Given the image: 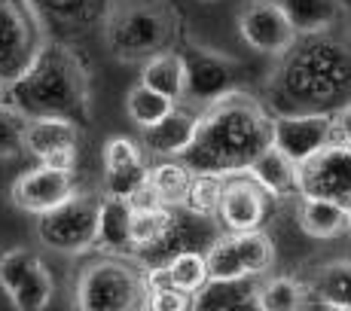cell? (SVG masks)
I'll use <instances>...</instances> for the list:
<instances>
[{"label":"cell","mask_w":351,"mask_h":311,"mask_svg":"<svg viewBox=\"0 0 351 311\" xmlns=\"http://www.w3.org/2000/svg\"><path fill=\"white\" fill-rule=\"evenodd\" d=\"M141 311H150V308H141Z\"/></svg>","instance_id":"obj_42"},{"label":"cell","mask_w":351,"mask_h":311,"mask_svg":"<svg viewBox=\"0 0 351 311\" xmlns=\"http://www.w3.org/2000/svg\"><path fill=\"white\" fill-rule=\"evenodd\" d=\"M302 311H351V306H339V302H327V299H315V296H308Z\"/></svg>","instance_id":"obj_38"},{"label":"cell","mask_w":351,"mask_h":311,"mask_svg":"<svg viewBox=\"0 0 351 311\" xmlns=\"http://www.w3.org/2000/svg\"><path fill=\"white\" fill-rule=\"evenodd\" d=\"M104 43L119 62H150L178 37V12L168 0H110L101 18Z\"/></svg>","instance_id":"obj_4"},{"label":"cell","mask_w":351,"mask_h":311,"mask_svg":"<svg viewBox=\"0 0 351 311\" xmlns=\"http://www.w3.org/2000/svg\"><path fill=\"white\" fill-rule=\"evenodd\" d=\"M43 165H49V168H62V171H73V165H77V147H67V150H56L52 156H46Z\"/></svg>","instance_id":"obj_36"},{"label":"cell","mask_w":351,"mask_h":311,"mask_svg":"<svg viewBox=\"0 0 351 311\" xmlns=\"http://www.w3.org/2000/svg\"><path fill=\"white\" fill-rule=\"evenodd\" d=\"M46 25H62L71 31H83L104 18L110 0H31Z\"/></svg>","instance_id":"obj_22"},{"label":"cell","mask_w":351,"mask_h":311,"mask_svg":"<svg viewBox=\"0 0 351 311\" xmlns=\"http://www.w3.org/2000/svg\"><path fill=\"white\" fill-rule=\"evenodd\" d=\"M223 186H226V177H220V174H195L190 199H186V211L195 214V217H202V220L220 217Z\"/></svg>","instance_id":"obj_32"},{"label":"cell","mask_w":351,"mask_h":311,"mask_svg":"<svg viewBox=\"0 0 351 311\" xmlns=\"http://www.w3.org/2000/svg\"><path fill=\"white\" fill-rule=\"evenodd\" d=\"M80 189L77 180H73V171H62V168H49L40 162L37 168L31 171H22L12 184L10 195H12V205L25 214H49L52 208L64 205L67 199H73Z\"/></svg>","instance_id":"obj_12"},{"label":"cell","mask_w":351,"mask_h":311,"mask_svg":"<svg viewBox=\"0 0 351 311\" xmlns=\"http://www.w3.org/2000/svg\"><path fill=\"white\" fill-rule=\"evenodd\" d=\"M199 113L202 110H193L190 104H174L171 113H165L159 123L141 128V147H144V153L159 156V159H180L195 138Z\"/></svg>","instance_id":"obj_16"},{"label":"cell","mask_w":351,"mask_h":311,"mask_svg":"<svg viewBox=\"0 0 351 311\" xmlns=\"http://www.w3.org/2000/svg\"><path fill=\"white\" fill-rule=\"evenodd\" d=\"M300 199H330L351 208V144L330 140L296 168Z\"/></svg>","instance_id":"obj_8"},{"label":"cell","mask_w":351,"mask_h":311,"mask_svg":"<svg viewBox=\"0 0 351 311\" xmlns=\"http://www.w3.org/2000/svg\"><path fill=\"white\" fill-rule=\"evenodd\" d=\"M168 269L174 275V284L186 293H199L208 281H211V272H208V260L202 250H180L168 260Z\"/></svg>","instance_id":"obj_33"},{"label":"cell","mask_w":351,"mask_h":311,"mask_svg":"<svg viewBox=\"0 0 351 311\" xmlns=\"http://www.w3.org/2000/svg\"><path fill=\"white\" fill-rule=\"evenodd\" d=\"M272 119L254 95L232 89L202 107L193 144L180 156L193 174H241L266 147H272Z\"/></svg>","instance_id":"obj_1"},{"label":"cell","mask_w":351,"mask_h":311,"mask_svg":"<svg viewBox=\"0 0 351 311\" xmlns=\"http://www.w3.org/2000/svg\"><path fill=\"white\" fill-rule=\"evenodd\" d=\"M235 247H239L241 266L247 275H266L275 262V245L263 229H247V232H232Z\"/></svg>","instance_id":"obj_30"},{"label":"cell","mask_w":351,"mask_h":311,"mask_svg":"<svg viewBox=\"0 0 351 311\" xmlns=\"http://www.w3.org/2000/svg\"><path fill=\"white\" fill-rule=\"evenodd\" d=\"M0 287L10 293L19 311H46L56 293L49 269L28 247H12L0 253Z\"/></svg>","instance_id":"obj_9"},{"label":"cell","mask_w":351,"mask_h":311,"mask_svg":"<svg viewBox=\"0 0 351 311\" xmlns=\"http://www.w3.org/2000/svg\"><path fill=\"white\" fill-rule=\"evenodd\" d=\"M174 226V208H134L132 214V241H134V260L138 253L156 247Z\"/></svg>","instance_id":"obj_26"},{"label":"cell","mask_w":351,"mask_h":311,"mask_svg":"<svg viewBox=\"0 0 351 311\" xmlns=\"http://www.w3.org/2000/svg\"><path fill=\"white\" fill-rule=\"evenodd\" d=\"M296 220H300V229L308 238L327 241L348 229V208L330 199H302Z\"/></svg>","instance_id":"obj_20"},{"label":"cell","mask_w":351,"mask_h":311,"mask_svg":"<svg viewBox=\"0 0 351 311\" xmlns=\"http://www.w3.org/2000/svg\"><path fill=\"white\" fill-rule=\"evenodd\" d=\"M150 184V165L141 144L128 138H113L104 147V192L132 199Z\"/></svg>","instance_id":"obj_14"},{"label":"cell","mask_w":351,"mask_h":311,"mask_svg":"<svg viewBox=\"0 0 351 311\" xmlns=\"http://www.w3.org/2000/svg\"><path fill=\"white\" fill-rule=\"evenodd\" d=\"M6 101L31 119L58 116L83 128L92 119L89 71L67 43L46 40L34 64L16 83L6 86Z\"/></svg>","instance_id":"obj_2"},{"label":"cell","mask_w":351,"mask_h":311,"mask_svg":"<svg viewBox=\"0 0 351 311\" xmlns=\"http://www.w3.org/2000/svg\"><path fill=\"white\" fill-rule=\"evenodd\" d=\"M300 37H321L336 25L342 0H278Z\"/></svg>","instance_id":"obj_23"},{"label":"cell","mask_w":351,"mask_h":311,"mask_svg":"<svg viewBox=\"0 0 351 311\" xmlns=\"http://www.w3.org/2000/svg\"><path fill=\"white\" fill-rule=\"evenodd\" d=\"M256 275L247 278H235V281H208L199 293H193V308L190 311H229L232 306L245 299H256Z\"/></svg>","instance_id":"obj_24"},{"label":"cell","mask_w":351,"mask_h":311,"mask_svg":"<svg viewBox=\"0 0 351 311\" xmlns=\"http://www.w3.org/2000/svg\"><path fill=\"white\" fill-rule=\"evenodd\" d=\"M171 107H174L171 98H165L162 92L150 89L147 83L132 86L128 95H125V113H128V119H132L134 125H141V128L159 123L165 113H171Z\"/></svg>","instance_id":"obj_29"},{"label":"cell","mask_w":351,"mask_h":311,"mask_svg":"<svg viewBox=\"0 0 351 311\" xmlns=\"http://www.w3.org/2000/svg\"><path fill=\"white\" fill-rule=\"evenodd\" d=\"M31 116L22 113L16 104H0V159H16L25 153V138H28Z\"/></svg>","instance_id":"obj_34"},{"label":"cell","mask_w":351,"mask_h":311,"mask_svg":"<svg viewBox=\"0 0 351 311\" xmlns=\"http://www.w3.org/2000/svg\"><path fill=\"white\" fill-rule=\"evenodd\" d=\"M306 290H308V296H315V299L351 306V262L336 260V262H327V266L315 269L312 278L306 284Z\"/></svg>","instance_id":"obj_27"},{"label":"cell","mask_w":351,"mask_h":311,"mask_svg":"<svg viewBox=\"0 0 351 311\" xmlns=\"http://www.w3.org/2000/svg\"><path fill=\"white\" fill-rule=\"evenodd\" d=\"M239 34L263 55H285L300 37L278 0H247L239 12Z\"/></svg>","instance_id":"obj_11"},{"label":"cell","mask_w":351,"mask_h":311,"mask_svg":"<svg viewBox=\"0 0 351 311\" xmlns=\"http://www.w3.org/2000/svg\"><path fill=\"white\" fill-rule=\"evenodd\" d=\"M308 299V290L302 281L290 278V275H278L260 284L256 290V306L260 311H302Z\"/></svg>","instance_id":"obj_28"},{"label":"cell","mask_w":351,"mask_h":311,"mask_svg":"<svg viewBox=\"0 0 351 311\" xmlns=\"http://www.w3.org/2000/svg\"><path fill=\"white\" fill-rule=\"evenodd\" d=\"M144 272L123 256H101L80 272L73 287L77 311H141L147 308Z\"/></svg>","instance_id":"obj_5"},{"label":"cell","mask_w":351,"mask_h":311,"mask_svg":"<svg viewBox=\"0 0 351 311\" xmlns=\"http://www.w3.org/2000/svg\"><path fill=\"white\" fill-rule=\"evenodd\" d=\"M98 195L77 192L64 205L37 217V238L58 253H86L98 245Z\"/></svg>","instance_id":"obj_7"},{"label":"cell","mask_w":351,"mask_h":311,"mask_svg":"<svg viewBox=\"0 0 351 311\" xmlns=\"http://www.w3.org/2000/svg\"><path fill=\"white\" fill-rule=\"evenodd\" d=\"M336 140V113L308 110V113H278L272 119V147L300 162L312 159L318 150Z\"/></svg>","instance_id":"obj_10"},{"label":"cell","mask_w":351,"mask_h":311,"mask_svg":"<svg viewBox=\"0 0 351 311\" xmlns=\"http://www.w3.org/2000/svg\"><path fill=\"white\" fill-rule=\"evenodd\" d=\"M296 162L290 159L287 153H281L278 147H266L251 165L241 174L254 177L256 184L266 189L272 199H287V195L300 192V184H296Z\"/></svg>","instance_id":"obj_18"},{"label":"cell","mask_w":351,"mask_h":311,"mask_svg":"<svg viewBox=\"0 0 351 311\" xmlns=\"http://www.w3.org/2000/svg\"><path fill=\"white\" fill-rule=\"evenodd\" d=\"M336 140H346L351 144V101L336 110Z\"/></svg>","instance_id":"obj_37"},{"label":"cell","mask_w":351,"mask_h":311,"mask_svg":"<svg viewBox=\"0 0 351 311\" xmlns=\"http://www.w3.org/2000/svg\"><path fill=\"white\" fill-rule=\"evenodd\" d=\"M342 6H346V10L351 12V0H342Z\"/></svg>","instance_id":"obj_41"},{"label":"cell","mask_w":351,"mask_h":311,"mask_svg":"<svg viewBox=\"0 0 351 311\" xmlns=\"http://www.w3.org/2000/svg\"><path fill=\"white\" fill-rule=\"evenodd\" d=\"M77 144H80L77 123L58 119V116H40V119H31V125H28L25 153L43 162L46 156H52L56 150H67V147H77Z\"/></svg>","instance_id":"obj_19"},{"label":"cell","mask_w":351,"mask_h":311,"mask_svg":"<svg viewBox=\"0 0 351 311\" xmlns=\"http://www.w3.org/2000/svg\"><path fill=\"white\" fill-rule=\"evenodd\" d=\"M141 83H147L150 89L162 92L165 98H171L174 104H184V98H186V64H184V55L174 52V49L153 55L150 62H144Z\"/></svg>","instance_id":"obj_21"},{"label":"cell","mask_w":351,"mask_h":311,"mask_svg":"<svg viewBox=\"0 0 351 311\" xmlns=\"http://www.w3.org/2000/svg\"><path fill=\"white\" fill-rule=\"evenodd\" d=\"M184 55L186 64V98L184 104L190 107H208L211 101L223 98L226 92L235 89V64L232 58L217 55L202 46H190Z\"/></svg>","instance_id":"obj_13"},{"label":"cell","mask_w":351,"mask_h":311,"mask_svg":"<svg viewBox=\"0 0 351 311\" xmlns=\"http://www.w3.org/2000/svg\"><path fill=\"white\" fill-rule=\"evenodd\" d=\"M147 308L150 311H190L193 308V293H186V290H180V287L159 290V293L147 296Z\"/></svg>","instance_id":"obj_35"},{"label":"cell","mask_w":351,"mask_h":311,"mask_svg":"<svg viewBox=\"0 0 351 311\" xmlns=\"http://www.w3.org/2000/svg\"><path fill=\"white\" fill-rule=\"evenodd\" d=\"M266 192L254 177L247 174H232L226 177L223 199H220V220L229 232H247V229H260L269 211Z\"/></svg>","instance_id":"obj_15"},{"label":"cell","mask_w":351,"mask_h":311,"mask_svg":"<svg viewBox=\"0 0 351 311\" xmlns=\"http://www.w3.org/2000/svg\"><path fill=\"white\" fill-rule=\"evenodd\" d=\"M346 235L351 238V208H348V229H346Z\"/></svg>","instance_id":"obj_40"},{"label":"cell","mask_w":351,"mask_h":311,"mask_svg":"<svg viewBox=\"0 0 351 311\" xmlns=\"http://www.w3.org/2000/svg\"><path fill=\"white\" fill-rule=\"evenodd\" d=\"M205 260H208V272H211V278H214V281L247 278L245 266H241L239 247H235L232 232H229V235H217V238H214L211 245H208Z\"/></svg>","instance_id":"obj_31"},{"label":"cell","mask_w":351,"mask_h":311,"mask_svg":"<svg viewBox=\"0 0 351 311\" xmlns=\"http://www.w3.org/2000/svg\"><path fill=\"white\" fill-rule=\"evenodd\" d=\"M3 95H6V83L0 79V104H3Z\"/></svg>","instance_id":"obj_39"},{"label":"cell","mask_w":351,"mask_h":311,"mask_svg":"<svg viewBox=\"0 0 351 311\" xmlns=\"http://www.w3.org/2000/svg\"><path fill=\"white\" fill-rule=\"evenodd\" d=\"M193 177L195 174L184 162H162V165L150 168V189L156 192L159 205L165 208H186V199H190L193 189Z\"/></svg>","instance_id":"obj_25"},{"label":"cell","mask_w":351,"mask_h":311,"mask_svg":"<svg viewBox=\"0 0 351 311\" xmlns=\"http://www.w3.org/2000/svg\"><path fill=\"white\" fill-rule=\"evenodd\" d=\"M272 89L281 101L300 107V113L324 110L351 92V49L336 40L306 37L285 52Z\"/></svg>","instance_id":"obj_3"},{"label":"cell","mask_w":351,"mask_h":311,"mask_svg":"<svg viewBox=\"0 0 351 311\" xmlns=\"http://www.w3.org/2000/svg\"><path fill=\"white\" fill-rule=\"evenodd\" d=\"M132 214L134 205L125 195H101L98 211V250L107 256H132L134 260V241H132Z\"/></svg>","instance_id":"obj_17"},{"label":"cell","mask_w":351,"mask_h":311,"mask_svg":"<svg viewBox=\"0 0 351 311\" xmlns=\"http://www.w3.org/2000/svg\"><path fill=\"white\" fill-rule=\"evenodd\" d=\"M49 25L31 0H0V79L16 83L46 46Z\"/></svg>","instance_id":"obj_6"}]
</instances>
